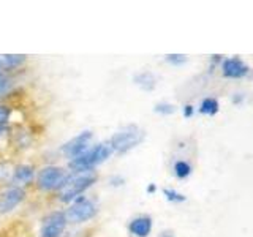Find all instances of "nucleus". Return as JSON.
Here are the masks:
<instances>
[{"instance_id": "1", "label": "nucleus", "mask_w": 253, "mask_h": 237, "mask_svg": "<svg viewBox=\"0 0 253 237\" xmlns=\"http://www.w3.org/2000/svg\"><path fill=\"white\" fill-rule=\"evenodd\" d=\"M97 174L93 171L84 172H71L68 174V179L59 188V199L63 202H73L78 199L87 188H90L97 182Z\"/></svg>"}, {"instance_id": "2", "label": "nucleus", "mask_w": 253, "mask_h": 237, "mask_svg": "<svg viewBox=\"0 0 253 237\" xmlns=\"http://www.w3.org/2000/svg\"><path fill=\"white\" fill-rule=\"evenodd\" d=\"M113 147L109 142H100V144L89 147L83 155H79L73 160H70V169L71 172H84L92 171L95 166L105 163L108 158L113 155Z\"/></svg>"}, {"instance_id": "3", "label": "nucleus", "mask_w": 253, "mask_h": 237, "mask_svg": "<svg viewBox=\"0 0 253 237\" xmlns=\"http://www.w3.org/2000/svg\"><path fill=\"white\" fill-rule=\"evenodd\" d=\"M144 131L136 125H126L122 130L113 134V138L109 141V146L113 147L116 154H126L131 149L139 146L144 141Z\"/></svg>"}, {"instance_id": "4", "label": "nucleus", "mask_w": 253, "mask_h": 237, "mask_svg": "<svg viewBox=\"0 0 253 237\" xmlns=\"http://www.w3.org/2000/svg\"><path fill=\"white\" fill-rule=\"evenodd\" d=\"M95 215H97V205L85 196H79L78 199H75L65 212L67 221H71V223H85Z\"/></svg>"}, {"instance_id": "5", "label": "nucleus", "mask_w": 253, "mask_h": 237, "mask_svg": "<svg viewBox=\"0 0 253 237\" xmlns=\"http://www.w3.org/2000/svg\"><path fill=\"white\" fill-rule=\"evenodd\" d=\"M68 179V172L59 166H46L37 176V185L43 192H51V190H59L65 180Z\"/></svg>"}, {"instance_id": "6", "label": "nucleus", "mask_w": 253, "mask_h": 237, "mask_svg": "<svg viewBox=\"0 0 253 237\" xmlns=\"http://www.w3.org/2000/svg\"><path fill=\"white\" fill-rule=\"evenodd\" d=\"M67 217L65 212H52L47 217H44L42 231L40 236L42 237H60L67 228Z\"/></svg>"}, {"instance_id": "7", "label": "nucleus", "mask_w": 253, "mask_h": 237, "mask_svg": "<svg viewBox=\"0 0 253 237\" xmlns=\"http://www.w3.org/2000/svg\"><path fill=\"white\" fill-rule=\"evenodd\" d=\"M92 138H93V133L89 131V130L79 133L78 136H75L73 139H70L68 142H65V144L62 146L60 152L65 157H68L70 160H73V158L83 155L85 150L89 149Z\"/></svg>"}, {"instance_id": "8", "label": "nucleus", "mask_w": 253, "mask_h": 237, "mask_svg": "<svg viewBox=\"0 0 253 237\" xmlns=\"http://www.w3.org/2000/svg\"><path fill=\"white\" fill-rule=\"evenodd\" d=\"M24 199H26V192L21 187H11L5 190L0 195V213H6L13 210L16 205H19Z\"/></svg>"}, {"instance_id": "9", "label": "nucleus", "mask_w": 253, "mask_h": 237, "mask_svg": "<svg viewBox=\"0 0 253 237\" xmlns=\"http://www.w3.org/2000/svg\"><path fill=\"white\" fill-rule=\"evenodd\" d=\"M249 65L244 60L231 57V59H225L221 63V73L225 78H231V79H242L249 75Z\"/></svg>"}, {"instance_id": "10", "label": "nucleus", "mask_w": 253, "mask_h": 237, "mask_svg": "<svg viewBox=\"0 0 253 237\" xmlns=\"http://www.w3.org/2000/svg\"><path fill=\"white\" fill-rule=\"evenodd\" d=\"M152 226L154 221L149 215H139L128 223V231L134 237H149V234L152 233Z\"/></svg>"}, {"instance_id": "11", "label": "nucleus", "mask_w": 253, "mask_h": 237, "mask_svg": "<svg viewBox=\"0 0 253 237\" xmlns=\"http://www.w3.org/2000/svg\"><path fill=\"white\" fill-rule=\"evenodd\" d=\"M133 82L136 84L139 89L150 92L157 87V76L150 71H141V73L133 76Z\"/></svg>"}, {"instance_id": "12", "label": "nucleus", "mask_w": 253, "mask_h": 237, "mask_svg": "<svg viewBox=\"0 0 253 237\" xmlns=\"http://www.w3.org/2000/svg\"><path fill=\"white\" fill-rule=\"evenodd\" d=\"M26 62V55H21V54H0V71H5L6 70H13V68H18L21 67L22 63Z\"/></svg>"}, {"instance_id": "13", "label": "nucleus", "mask_w": 253, "mask_h": 237, "mask_svg": "<svg viewBox=\"0 0 253 237\" xmlns=\"http://www.w3.org/2000/svg\"><path fill=\"white\" fill-rule=\"evenodd\" d=\"M34 174L35 171L30 164H21L13 172V182L14 184H22V185L30 184L32 179H34Z\"/></svg>"}, {"instance_id": "14", "label": "nucleus", "mask_w": 253, "mask_h": 237, "mask_svg": "<svg viewBox=\"0 0 253 237\" xmlns=\"http://www.w3.org/2000/svg\"><path fill=\"white\" fill-rule=\"evenodd\" d=\"M218 109H220V105H218V100L217 98H212V97H208V98H204L201 101V105H200V113L204 114V116H215L218 113Z\"/></svg>"}, {"instance_id": "15", "label": "nucleus", "mask_w": 253, "mask_h": 237, "mask_svg": "<svg viewBox=\"0 0 253 237\" xmlns=\"http://www.w3.org/2000/svg\"><path fill=\"white\" fill-rule=\"evenodd\" d=\"M172 171L177 179H187L192 174V164L185 160H177L172 166Z\"/></svg>"}, {"instance_id": "16", "label": "nucleus", "mask_w": 253, "mask_h": 237, "mask_svg": "<svg viewBox=\"0 0 253 237\" xmlns=\"http://www.w3.org/2000/svg\"><path fill=\"white\" fill-rule=\"evenodd\" d=\"M154 111L160 116H171V114L176 113V106H174L172 103H168V101H160L154 106Z\"/></svg>"}, {"instance_id": "17", "label": "nucleus", "mask_w": 253, "mask_h": 237, "mask_svg": "<svg viewBox=\"0 0 253 237\" xmlns=\"http://www.w3.org/2000/svg\"><path fill=\"white\" fill-rule=\"evenodd\" d=\"M163 195H165V198L169 202H185L187 201L185 195L179 193L177 190H174V188H165L163 190Z\"/></svg>"}, {"instance_id": "18", "label": "nucleus", "mask_w": 253, "mask_h": 237, "mask_svg": "<svg viewBox=\"0 0 253 237\" xmlns=\"http://www.w3.org/2000/svg\"><path fill=\"white\" fill-rule=\"evenodd\" d=\"M165 60L168 62L169 65L180 67V65H184V63L187 62V55L185 54H166Z\"/></svg>"}, {"instance_id": "19", "label": "nucleus", "mask_w": 253, "mask_h": 237, "mask_svg": "<svg viewBox=\"0 0 253 237\" xmlns=\"http://www.w3.org/2000/svg\"><path fill=\"white\" fill-rule=\"evenodd\" d=\"M10 87H11L10 78H8L3 71H0V97H3V95L10 90Z\"/></svg>"}, {"instance_id": "20", "label": "nucleus", "mask_w": 253, "mask_h": 237, "mask_svg": "<svg viewBox=\"0 0 253 237\" xmlns=\"http://www.w3.org/2000/svg\"><path fill=\"white\" fill-rule=\"evenodd\" d=\"M10 114H11L10 108L0 105V126H6L8 120H10Z\"/></svg>"}, {"instance_id": "21", "label": "nucleus", "mask_w": 253, "mask_h": 237, "mask_svg": "<svg viewBox=\"0 0 253 237\" xmlns=\"http://www.w3.org/2000/svg\"><path fill=\"white\" fill-rule=\"evenodd\" d=\"M109 184L113 187H122L125 184V179L122 176H113L109 179Z\"/></svg>"}, {"instance_id": "22", "label": "nucleus", "mask_w": 253, "mask_h": 237, "mask_svg": "<svg viewBox=\"0 0 253 237\" xmlns=\"http://www.w3.org/2000/svg\"><path fill=\"white\" fill-rule=\"evenodd\" d=\"M182 113H184V117L188 118V117H192L195 114V108L192 105H185L184 109H182Z\"/></svg>"}, {"instance_id": "23", "label": "nucleus", "mask_w": 253, "mask_h": 237, "mask_svg": "<svg viewBox=\"0 0 253 237\" xmlns=\"http://www.w3.org/2000/svg\"><path fill=\"white\" fill-rule=\"evenodd\" d=\"M158 237H174V233L169 231V229H165V231L160 233V236H158Z\"/></svg>"}, {"instance_id": "24", "label": "nucleus", "mask_w": 253, "mask_h": 237, "mask_svg": "<svg viewBox=\"0 0 253 237\" xmlns=\"http://www.w3.org/2000/svg\"><path fill=\"white\" fill-rule=\"evenodd\" d=\"M155 190H157L155 184H150V185L147 187V193H149V195H152V193H155Z\"/></svg>"}]
</instances>
